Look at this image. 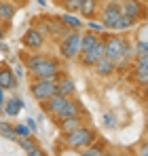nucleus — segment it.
<instances>
[{
  "label": "nucleus",
  "mask_w": 148,
  "mask_h": 156,
  "mask_svg": "<svg viewBox=\"0 0 148 156\" xmlns=\"http://www.w3.org/2000/svg\"><path fill=\"white\" fill-rule=\"evenodd\" d=\"M11 70H13V74H15V78H17V80L25 76V72H24L25 68H24V63H21V61H17V66H15V68H11Z\"/></svg>",
  "instance_id": "obj_31"
},
{
  "label": "nucleus",
  "mask_w": 148,
  "mask_h": 156,
  "mask_svg": "<svg viewBox=\"0 0 148 156\" xmlns=\"http://www.w3.org/2000/svg\"><path fill=\"white\" fill-rule=\"evenodd\" d=\"M98 34H91V32H83L80 38H78V53H87L93 49V44L98 42Z\"/></svg>",
  "instance_id": "obj_20"
},
{
  "label": "nucleus",
  "mask_w": 148,
  "mask_h": 156,
  "mask_svg": "<svg viewBox=\"0 0 148 156\" xmlns=\"http://www.w3.org/2000/svg\"><path fill=\"white\" fill-rule=\"evenodd\" d=\"M133 42H146L148 44V23L142 21L138 27H133Z\"/></svg>",
  "instance_id": "obj_22"
},
{
  "label": "nucleus",
  "mask_w": 148,
  "mask_h": 156,
  "mask_svg": "<svg viewBox=\"0 0 148 156\" xmlns=\"http://www.w3.org/2000/svg\"><path fill=\"white\" fill-rule=\"evenodd\" d=\"M13 129H15V135H17V137H30V135H32L25 125H15Z\"/></svg>",
  "instance_id": "obj_29"
},
{
  "label": "nucleus",
  "mask_w": 148,
  "mask_h": 156,
  "mask_svg": "<svg viewBox=\"0 0 148 156\" xmlns=\"http://www.w3.org/2000/svg\"><path fill=\"white\" fill-rule=\"evenodd\" d=\"M140 2H144V4H146V0H140Z\"/></svg>",
  "instance_id": "obj_41"
},
{
  "label": "nucleus",
  "mask_w": 148,
  "mask_h": 156,
  "mask_svg": "<svg viewBox=\"0 0 148 156\" xmlns=\"http://www.w3.org/2000/svg\"><path fill=\"white\" fill-rule=\"evenodd\" d=\"M36 2H38L40 6H47V0H36Z\"/></svg>",
  "instance_id": "obj_36"
},
{
  "label": "nucleus",
  "mask_w": 148,
  "mask_h": 156,
  "mask_svg": "<svg viewBox=\"0 0 148 156\" xmlns=\"http://www.w3.org/2000/svg\"><path fill=\"white\" fill-rule=\"evenodd\" d=\"M85 27H87V32H91V34H98V36H102L106 30H104V26L99 23V21H87L85 23Z\"/></svg>",
  "instance_id": "obj_27"
},
{
  "label": "nucleus",
  "mask_w": 148,
  "mask_h": 156,
  "mask_svg": "<svg viewBox=\"0 0 148 156\" xmlns=\"http://www.w3.org/2000/svg\"><path fill=\"white\" fill-rule=\"evenodd\" d=\"M19 61L24 63L25 72L32 78L38 80H57L64 74L61 70V61L53 55H45V53H21Z\"/></svg>",
  "instance_id": "obj_1"
},
{
  "label": "nucleus",
  "mask_w": 148,
  "mask_h": 156,
  "mask_svg": "<svg viewBox=\"0 0 148 156\" xmlns=\"http://www.w3.org/2000/svg\"><path fill=\"white\" fill-rule=\"evenodd\" d=\"M99 23L104 26V30L108 32H117V27L121 23V6H119V0H108V2H102V9H99Z\"/></svg>",
  "instance_id": "obj_5"
},
{
  "label": "nucleus",
  "mask_w": 148,
  "mask_h": 156,
  "mask_svg": "<svg viewBox=\"0 0 148 156\" xmlns=\"http://www.w3.org/2000/svg\"><path fill=\"white\" fill-rule=\"evenodd\" d=\"M55 82L57 80H38V78H32L28 91H30V95L38 104H43V101H47V99H51L55 95Z\"/></svg>",
  "instance_id": "obj_7"
},
{
  "label": "nucleus",
  "mask_w": 148,
  "mask_h": 156,
  "mask_svg": "<svg viewBox=\"0 0 148 156\" xmlns=\"http://www.w3.org/2000/svg\"><path fill=\"white\" fill-rule=\"evenodd\" d=\"M127 156H135V154H133V152H129V154H127Z\"/></svg>",
  "instance_id": "obj_40"
},
{
  "label": "nucleus",
  "mask_w": 148,
  "mask_h": 156,
  "mask_svg": "<svg viewBox=\"0 0 148 156\" xmlns=\"http://www.w3.org/2000/svg\"><path fill=\"white\" fill-rule=\"evenodd\" d=\"M45 36L36 30V27H28L24 32V36H21V44H24V49H28L30 53H38L43 47H45Z\"/></svg>",
  "instance_id": "obj_11"
},
{
  "label": "nucleus",
  "mask_w": 148,
  "mask_h": 156,
  "mask_svg": "<svg viewBox=\"0 0 148 156\" xmlns=\"http://www.w3.org/2000/svg\"><path fill=\"white\" fill-rule=\"evenodd\" d=\"M57 19L61 21V26L66 27V30H70V32H80L85 27V21H80L76 15H70V13H61V15H57Z\"/></svg>",
  "instance_id": "obj_19"
},
{
  "label": "nucleus",
  "mask_w": 148,
  "mask_h": 156,
  "mask_svg": "<svg viewBox=\"0 0 148 156\" xmlns=\"http://www.w3.org/2000/svg\"><path fill=\"white\" fill-rule=\"evenodd\" d=\"M24 110V99L21 97H11V99H6L4 105H2V112H4V116H9V118H17V114Z\"/></svg>",
  "instance_id": "obj_18"
},
{
  "label": "nucleus",
  "mask_w": 148,
  "mask_h": 156,
  "mask_svg": "<svg viewBox=\"0 0 148 156\" xmlns=\"http://www.w3.org/2000/svg\"><path fill=\"white\" fill-rule=\"evenodd\" d=\"M36 23L34 27L45 36V40L51 38V40H55V42H59L64 36H66V32H70V30H66V27L61 26V21L57 19V15H45V17H36L34 19Z\"/></svg>",
  "instance_id": "obj_4"
},
{
  "label": "nucleus",
  "mask_w": 148,
  "mask_h": 156,
  "mask_svg": "<svg viewBox=\"0 0 148 156\" xmlns=\"http://www.w3.org/2000/svg\"><path fill=\"white\" fill-rule=\"evenodd\" d=\"M25 127H28V131L34 135V133H36V120H34V118H28V120H25Z\"/></svg>",
  "instance_id": "obj_33"
},
{
  "label": "nucleus",
  "mask_w": 148,
  "mask_h": 156,
  "mask_svg": "<svg viewBox=\"0 0 148 156\" xmlns=\"http://www.w3.org/2000/svg\"><path fill=\"white\" fill-rule=\"evenodd\" d=\"M78 38H80V32H66V36L57 42L61 59H66V61L76 59V55H78Z\"/></svg>",
  "instance_id": "obj_8"
},
{
  "label": "nucleus",
  "mask_w": 148,
  "mask_h": 156,
  "mask_svg": "<svg viewBox=\"0 0 148 156\" xmlns=\"http://www.w3.org/2000/svg\"><path fill=\"white\" fill-rule=\"evenodd\" d=\"M19 11V4L9 2V0H0V23L2 26H11V21L15 19V13Z\"/></svg>",
  "instance_id": "obj_15"
},
{
  "label": "nucleus",
  "mask_w": 148,
  "mask_h": 156,
  "mask_svg": "<svg viewBox=\"0 0 148 156\" xmlns=\"http://www.w3.org/2000/svg\"><path fill=\"white\" fill-rule=\"evenodd\" d=\"M55 125H57V129L61 131V135H68V133L76 131L78 127H83V125H87V122L83 120V114H80V116H72V118H66V120H61V122H55Z\"/></svg>",
  "instance_id": "obj_17"
},
{
  "label": "nucleus",
  "mask_w": 148,
  "mask_h": 156,
  "mask_svg": "<svg viewBox=\"0 0 148 156\" xmlns=\"http://www.w3.org/2000/svg\"><path fill=\"white\" fill-rule=\"evenodd\" d=\"M76 59H78V63L83 66V68H93L98 61H102L104 59V38L99 36L98 42L93 44V49L87 53H78L76 55Z\"/></svg>",
  "instance_id": "obj_9"
},
{
  "label": "nucleus",
  "mask_w": 148,
  "mask_h": 156,
  "mask_svg": "<svg viewBox=\"0 0 148 156\" xmlns=\"http://www.w3.org/2000/svg\"><path fill=\"white\" fill-rule=\"evenodd\" d=\"M0 66H2V63H0Z\"/></svg>",
  "instance_id": "obj_42"
},
{
  "label": "nucleus",
  "mask_w": 148,
  "mask_h": 156,
  "mask_svg": "<svg viewBox=\"0 0 148 156\" xmlns=\"http://www.w3.org/2000/svg\"><path fill=\"white\" fill-rule=\"evenodd\" d=\"M53 2H55V4H57V6H61V4H64V2H66V0H53Z\"/></svg>",
  "instance_id": "obj_37"
},
{
  "label": "nucleus",
  "mask_w": 148,
  "mask_h": 156,
  "mask_svg": "<svg viewBox=\"0 0 148 156\" xmlns=\"http://www.w3.org/2000/svg\"><path fill=\"white\" fill-rule=\"evenodd\" d=\"M15 144H17L21 150H25V152H28V150H32V148L36 146V141H34V137H32V135H30V137H17V139H15Z\"/></svg>",
  "instance_id": "obj_25"
},
{
  "label": "nucleus",
  "mask_w": 148,
  "mask_h": 156,
  "mask_svg": "<svg viewBox=\"0 0 148 156\" xmlns=\"http://www.w3.org/2000/svg\"><path fill=\"white\" fill-rule=\"evenodd\" d=\"M6 30H9V27H6V26H2V23H0V42L4 40V36H6Z\"/></svg>",
  "instance_id": "obj_34"
},
{
  "label": "nucleus",
  "mask_w": 148,
  "mask_h": 156,
  "mask_svg": "<svg viewBox=\"0 0 148 156\" xmlns=\"http://www.w3.org/2000/svg\"><path fill=\"white\" fill-rule=\"evenodd\" d=\"M104 38V57L108 61H112L117 68L125 61H133V53H131V42L127 40L123 34H102Z\"/></svg>",
  "instance_id": "obj_2"
},
{
  "label": "nucleus",
  "mask_w": 148,
  "mask_h": 156,
  "mask_svg": "<svg viewBox=\"0 0 148 156\" xmlns=\"http://www.w3.org/2000/svg\"><path fill=\"white\" fill-rule=\"evenodd\" d=\"M25 154H28V156H49L47 152H45V150H43V148H40V146H38V144H36L32 150H28Z\"/></svg>",
  "instance_id": "obj_32"
},
{
  "label": "nucleus",
  "mask_w": 148,
  "mask_h": 156,
  "mask_svg": "<svg viewBox=\"0 0 148 156\" xmlns=\"http://www.w3.org/2000/svg\"><path fill=\"white\" fill-rule=\"evenodd\" d=\"M102 2L104 0H80V9H78V15L87 21H93L99 15V9H102Z\"/></svg>",
  "instance_id": "obj_13"
},
{
  "label": "nucleus",
  "mask_w": 148,
  "mask_h": 156,
  "mask_svg": "<svg viewBox=\"0 0 148 156\" xmlns=\"http://www.w3.org/2000/svg\"><path fill=\"white\" fill-rule=\"evenodd\" d=\"M93 70H95V74L102 78H108V76H112L114 72H117V66L112 63V61H108L106 57L102 59V61H98L95 66H93Z\"/></svg>",
  "instance_id": "obj_21"
},
{
  "label": "nucleus",
  "mask_w": 148,
  "mask_h": 156,
  "mask_svg": "<svg viewBox=\"0 0 148 156\" xmlns=\"http://www.w3.org/2000/svg\"><path fill=\"white\" fill-rule=\"evenodd\" d=\"M129 72H131V80H133V84H138L140 89H146V84H148V57L133 59Z\"/></svg>",
  "instance_id": "obj_10"
},
{
  "label": "nucleus",
  "mask_w": 148,
  "mask_h": 156,
  "mask_svg": "<svg viewBox=\"0 0 148 156\" xmlns=\"http://www.w3.org/2000/svg\"><path fill=\"white\" fill-rule=\"evenodd\" d=\"M119 6H121V17H127L131 19L135 26L146 21V4L140 2V0H119Z\"/></svg>",
  "instance_id": "obj_6"
},
{
  "label": "nucleus",
  "mask_w": 148,
  "mask_h": 156,
  "mask_svg": "<svg viewBox=\"0 0 148 156\" xmlns=\"http://www.w3.org/2000/svg\"><path fill=\"white\" fill-rule=\"evenodd\" d=\"M0 137H4V139H9V141H15V139H17L15 129H13V125H11V122L0 120Z\"/></svg>",
  "instance_id": "obj_24"
},
{
  "label": "nucleus",
  "mask_w": 148,
  "mask_h": 156,
  "mask_svg": "<svg viewBox=\"0 0 148 156\" xmlns=\"http://www.w3.org/2000/svg\"><path fill=\"white\" fill-rule=\"evenodd\" d=\"M61 9H64V13H78V9H80V0H66L64 4H61Z\"/></svg>",
  "instance_id": "obj_26"
},
{
  "label": "nucleus",
  "mask_w": 148,
  "mask_h": 156,
  "mask_svg": "<svg viewBox=\"0 0 148 156\" xmlns=\"http://www.w3.org/2000/svg\"><path fill=\"white\" fill-rule=\"evenodd\" d=\"M131 152L135 156H148V146H146V139H142L135 148H131Z\"/></svg>",
  "instance_id": "obj_28"
},
{
  "label": "nucleus",
  "mask_w": 148,
  "mask_h": 156,
  "mask_svg": "<svg viewBox=\"0 0 148 156\" xmlns=\"http://www.w3.org/2000/svg\"><path fill=\"white\" fill-rule=\"evenodd\" d=\"M95 141H98V131L93 129L91 125H83V127H78L76 131L68 133V135H61L59 148L74 150V152H83L85 148H89Z\"/></svg>",
  "instance_id": "obj_3"
},
{
  "label": "nucleus",
  "mask_w": 148,
  "mask_h": 156,
  "mask_svg": "<svg viewBox=\"0 0 148 156\" xmlns=\"http://www.w3.org/2000/svg\"><path fill=\"white\" fill-rule=\"evenodd\" d=\"M102 156H117V154H114V152H108V150H106V152H104Z\"/></svg>",
  "instance_id": "obj_38"
},
{
  "label": "nucleus",
  "mask_w": 148,
  "mask_h": 156,
  "mask_svg": "<svg viewBox=\"0 0 148 156\" xmlns=\"http://www.w3.org/2000/svg\"><path fill=\"white\" fill-rule=\"evenodd\" d=\"M9 2H15V4H24L25 0H9Z\"/></svg>",
  "instance_id": "obj_39"
},
{
  "label": "nucleus",
  "mask_w": 148,
  "mask_h": 156,
  "mask_svg": "<svg viewBox=\"0 0 148 156\" xmlns=\"http://www.w3.org/2000/svg\"><path fill=\"white\" fill-rule=\"evenodd\" d=\"M70 99L68 97H59V95H53L51 99H47V101H43L40 104V108H43V112L47 114V116H51V118H55L64 108H66V104H68Z\"/></svg>",
  "instance_id": "obj_12"
},
{
  "label": "nucleus",
  "mask_w": 148,
  "mask_h": 156,
  "mask_svg": "<svg viewBox=\"0 0 148 156\" xmlns=\"http://www.w3.org/2000/svg\"><path fill=\"white\" fill-rule=\"evenodd\" d=\"M0 89L2 91H13L17 89V78L9 66H0Z\"/></svg>",
  "instance_id": "obj_16"
},
{
  "label": "nucleus",
  "mask_w": 148,
  "mask_h": 156,
  "mask_svg": "<svg viewBox=\"0 0 148 156\" xmlns=\"http://www.w3.org/2000/svg\"><path fill=\"white\" fill-rule=\"evenodd\" d=\"M104 125H106L108 129H114V127H117V116H114V114H104Z\"/></svg>",
  "instance_id": "obj_30"
},
{
  "label": "nucleus",
  "mask_w": 148,
  "mask_h": 156,
  "mask_svg": "<svg viewBox=\"0 0 148 156\" xmlns=\"http://www.w3.org/2000/svg\"><path fill=\"white\" fill-rule=\"evenodd\" d=\"M4 93H6V91H2V89H0V112H2V105H4V101H6Z\"/></svg>",
  "instance_id": "obj_35"
},
{
  "label": "nucleus",
  "mask_w": 148,
  "mask_h": 156,
  "mask_svg": "<svg viewBox=\"0 0 148 156\" xmlns=\"http://www.w3.org/2000/svg\"><path fill=\"white\" fill-rule=\"evenodd\" d=\"M55 95L72 99L74 95H76V84H74V80H72V78L64 76V74L57 78V82H55Z\"/></svg>",
  "instance_id": "obj_14"
},
{
  "label": "nucleus",
  "mask_w": 148,
  "mask_h": 156,
  "mask_svg": "<svg viewBox=\"0 0 148 156\" xmlns=\"http://www.w3.org/2000/svg\"><path fill=\"white\" fill-rule=\"evenodd\" d=\"M104 152H106V144H104V141H95V144H91L89 148H85L80 154L83 156H102Z\"/></svg>",
  "instance_id": "obj_23"
}]
</instances>
